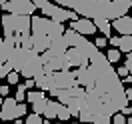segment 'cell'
<instances>
[{
  "label": "cell",
  "mask_w": 132,
  "mask_h": 124,
  "mask_svg": "<svg viewBox=\"0 0 132 124\" xmlns=\"http://www.w3.org/2000/svg\"><path fill=\"white\" fill-rule=\"evenodd\" d=\"M26 102L32 106V114L42 116L44 108H46V102H48V96L40 90H32V92H26Z\"/></svg>",
  "instance_id": "11"
},
{
  "label": "cell",
  "mask_w": 132,
  "mask_h": 124,
  "mask_svg": "<svg viewBox=\"0 0 132 124\" xmlns=\"http://www.w3.org/2000/svg\"><path fill=\"white\" fill-rule=\"evenodd\" d=\"M64 24H56V22H52L48 18L44 16H30V34L32 36H44V38H48L50 42L54 40V38H60L62 34H64Z\"/></svg>",
  "instance_id": "4"
},
{
  "label": "cell",
  "mask_w": 132,
  "mask_h": 124,
  "mask_svg": "<svg viewBox=\"0 0 132 124\" xmlns=\"http://www.w3.org/2000/svg\"><path fill=\"white\" fill-rule=\"evenodd\" d=\"M2 32L4 36L2 38H12L18 46V38L20 36H26L30 34V18L28 16H14V14H4L2 20Z\"/></svg>",
  "instance_id": "3"
},
{
  "label": "cell",
  "mask_w": 132,
  "mask_h": 124,
  "mask_svg": "<svg viewBox=\"0 0 132 124\" xmlns=\"http://www.w3.org/2000/svg\"><path fill=\"white\" fill-rule=\"evenodd\" d=\"M118 112V108L110 100L96 90H86L82 96V106L78 112L80 124H110V118Z\"/></svg>",
  "instance_id": "2"
},
{
  "label": "cell",
  "mask_w": 132,
  "mask_h": 124,
  "mask_svg": "<svg viewBox=\"0 0 132 124\" xmlns=\"http://www.w3.org/2000/svg\"><path fill=\"white\" fill-rule=\"evenodd\" d=\"M56 4L60 8L74 12L78 18L108 20V22L126 16L128 10L132 8V0H58Z\"/></svg>",
  "instance_id": "1"
},
{
  "label": "cell",
  "mask_w": 132,
  "mask_h": 124,
  "mask_svg": "<svg viewBox=\"0 0 132 124\" xmlns=\"http://www.w3.org/2000/svg\"><path fill=\"white\" fill-rule=\"evenodd\" d=\"M0 8L4 10L6 14H14V16H34V4L32 0H8V2H2Z\"/></svg>",
  "instance_id": "9"
},
{
  "label": "cell",
  "mask_w": 132,
  "mask_h": 124,
  "mask_svg": "<svg viewBox=\"0 0 132 124\" xmlns=\"http://www.w3.org/2000/svg\"><path fill=\"white\" fill-rule=\"evenodd\" d=\"M42 122H44V118L38 114H26L22 120V124H42Z\"/></svg>",
  "instance_id": "21"
},
{
  "label": "cell",
  "mask_w": 132,
  "mask_h": 124,
  "mask_svg": "<svg viewBox=\"0 0 132 124\" xmlns=\"http://www.w3.org/2000/svg\"><path fill=\"white\" fill-rule=\"evenodd\" d=\"M4 124H10V122H4Z\"/></svg>",
  "instance_id": "38"
},
{
  "label": "cell",
  "mask_w": 132,
  "mask_h": 124,
  "mask_svg": "<svg viewBox=\"0 0 132 124\" xmlns=\"http://www.w3.org/2000/svg\"><path fill=\"white\" fill-rule=\"evenodd\" d=\"M126 124H132V116H126Z\"/></svg>",
  "instance_id": "32"
},
{
  "label": "cell",
  "mask_w": 132,
  "mask_h": 124,
  "mask_svg": "<svg viewBox=\"0 0 132 124\" xmlns=\"http://www.w3.org/2000/svg\"><path fill=\"white\" fill-rule=\"evenodd\" d=\"M124 94H126V100L132 102V84H130V88H124Z\"/></svg>",
  "instance_id": "28"
},
{
  "label": "cell",
  "mask_w": 132,
  "mask_h": 124,
  "mask_svg": "<svg viewBox=\"0 0 132 124\" xmlns=\"http://www.w3.org/2000/svg\"><path fill=\"white\" fill-rule=\"evenodd\" d=\"M42 72H44V68H42V62H40V54H36L32 50H26L18 74L24 76L26 80H34V78H38Z\"/></svg>",
  "instance_id": "7"
},
{
  "label": "cell",
  "mask_w": 132,
  "mask_h": 124,
  "mask_svg": "<svg viewBox=\"0 0 132 124\" xmlns=\"http://www.w3.org/2000/svg\"><path fill=\"white\" fill-rule=\"evenodd\" d=\"M14 48H16V42L12 38H2V44H0V78H6V74L12 72V68L8 64V58Z\"/></svg>",
  "instance_id": "10"
},
{
  "label": "cell",
  "mask_w": 132,
  "mask_h": 124,
  "mask_svg": "<svg viewBox=\"0 0 132 124\" xmlns=\"http://www.w3.org/2000/svg\"><path fill=\"white\" fill-rule=\"evenodd\" d=\"M116 74H118V78H120V80H124L126 76H130V74H128V70H126L124 66H118V68H116Z\"/></svg>",
  "instance_id": "25"
},
{
  "label": "cell",
  "mask_w": 132,
  "mask_h": 124,
  "mask_svg": "<svg viewBox=\"0 0 132 124\" xmlns=\"http://www.w3.org/2000/svg\"><path fill=\"white\" fill-rule=\"evenodd\" d=\"M110 124H126V116H122L120 112H116V114L110 118Z\"/></svg>",
  "instance_id": "22"
},
{
  "label": "cell",
  "mask_w": 132,
  "mask_h": 124,
  "mask_svg": "<svg viewBox=\"0 0 132 124\" xmlns=\"http://www.w3.org/2000/svg\"><path fill=\"white\" fill-rule=\"evenodd\" d=\"M124 68L128 70V74H132V52H128V56H126V62H124Z\"/></svg>",
  "instance_id": "26"
},
{
  "label": "cell",
  "mask_w": 132,
  "mask_h": 124,
  "mask_svg": "<svg viewBox=\"0 0 132 124\" xmlns=\"http://www.w3.org/2000/svg\"><path fill=\"white\" fill-rule=\"evenodd\" d=\"M28 114V104H18L14 98H4L0 106V122H12Z\"/></svg>",
  "instance_id": "6"
},
{
  "label": "cell",
  "mask_w": 132,
  "mask_h": 124,
  "mask_svg": "<svg viewBox=\"0 0 132 124\" xmlns=\"http://www.w3.org/2000/svg\"><path fill=\"white\" fill-rule=\"evenodd\" d=\"M22 86H24V88H34V80H26Z\"/></svg>",
  "instance_id": "30"
},
{
  "label": "cell",
  "mask_w": 132,
  "mask_h": 124,
  "mask_svg": "<svg viewBox=\"0 0 132 124\" xmlns=\"http://www.w3.org/2000/svg\"><path fill=\"white\" fill-rule=\"evenodd\" d=\"M14 124H22V120H16V122H14Z\"/></svg>",
  "instance_id": "34"
},
{
  "label": "cell",
  "mask_w": 132,
  "mask_h": 124,
  "mask_svg": "<svg viewBox=\"0 0 132 124\" xmlns=\"http://www.w3.org/2000/svg\"><path fill=\"white\" fill-rule=\"evenodd\" d=\"M120 40H118V52L120 54H128L132 52V36H118Z\"/></svg>",
  "instance_id": "17"
},
{
  "label": "cell",
  "mask_w": 132,
  "mask_h": 124,
  "mask_svg": "<svg viewBox=\"0 0 132 124\" xmlns=\"http://www.w3.org/2000/svg\"><path fill=\"white\" fill-rule=\"evenodd\" d=\"M0 44H2V36H0Z\"/></svg>",
  "instance_id": "36"
},
{
  "label": "cell",
  "mask_w": 132,
  "mask_h": 124,
  "mask_svg": "<svg viewBox=\"0 0 132 124\" xmlns=\"http://www.w3.org/2000/svg\"><path fill=\"white\" fill-rule=\"evenodd\" d=\"M42 124H62V122H48V120H44Z\"/></svg>",
  "instance_id": "33"
},
{
  "label": "cell",
  "mask_w": 132,
  "mask_h": 124,
  "mask_svg": "<svg viewBox=\"0 0 132 124\" xmlns=\"http://www.w3.org/2000/svg\"><path fill=\"white\" fill-rule=\"evenodd\" d=\"M120 114H122V116H132V106L122 108V110H120Z\"/></svg>",
  "instance_id": "29"
},
{
  "label": "cell",
  "mask_w": 132,
  "mask_h": 124,
  "mask_svg": "<svg viewBox=\"0 0 132 124\" xmlns=\"http://www.w3.org/2000/svg\"><path fill=\"white\" fill-rule=\"evenodd\" d=\"M58 106H60V104H58V100H50L48 98V102H46V108H44V112H42V118H44V120H54V118H56V112H58Z\"/></svg>",
  "instance_id": "16"
},
{
  "label": "cell",
  "mask_w": 132,
  "mask_h": 124,
  "mask_svg": "<svg viewBox=\"0 0 132 124\" xmlns=\"http://www.w3.org/2000/svg\"><path fill=\"white\" fill-rule=\"evenodd\" d=\"M66 62H68V66H70V70L74 68V70H78V68H86L88 66V58L84 56L80 50H76V48H68L66 50Z\"/></svg>",
  "instance_id": "12"
},
{
  "label": "cell",
  "mask_w": 132,
  "mask_h": 124,
  "mask_svg": "<svg viewBox=\"0 0 132 124\" xmlns=\"http://www.w3.org/2000/svg\"><path fill=\"white\" fill-rule=\"evenodd\" d=\"M110 28L116 30L120 36H132V16L126 14V16L116 18L114 22H110Z\"/></svg>",
  "instance_id": "14"
},
{
  "label": "cell",
  "mask_w": 132,
  "mask_h": 124,
  "mask_svg": "<svg viewBox=\"0 0 132 124\" xmlns=\"http://www.w3.org/2000/svg\"><path fill=\"white\" fill-rule=\"evenodd\" d=\"M34 86H36V88H40V92L48 94V92L52 90V74L42 72L38 78H34Z\"/></svg>",
  "instance_id": "15"
},
{
  "label": "cell",
  "mask_w": 132,
  "mask_h": 124,
  "mask_svg": "<svg viewBox=\"0 0 132 124\" xmlns=\"http://www.w3.org/2000/svg\"><path fill=\"white\" fill-rule=\"evenodd\" d=\"M104 56H106L108 64H112V66H114L116 62H120V56H122V54H120V52H118L116 48H110V50L106 52V54H104Z\"/></svg>",
  "instance_id": "18"
},
{
  "label": "cell",
  "mask_w": 132,
  "mask_h": 124,
  "mask_svg": "<svg viewBox=\"0 0 132 124\" xmlns=\"http://www.w3.org/2000/svg\"><path fill=\"white\" fill-rule=\"evenodd\" d=\"M18 78H20V74H18V72H8V74H6V80H8L10 86L18 84Z\"/></svg>",
  "instance_id": "23"
},
{
  "label": "cell",
  "mask_w": 132,
  "mask_h": 124,
  "mask_svg": "<svg viewBox=\"0 0 132 124\" xmlns=\"http://www.w3.org/2000/svg\"><path fill=\"white\" fill-rule=\"evenodd\" d=\"M124 82H126V84H132V74H130V76H126V78L122 80V84H124Z\"/></svg>",
  "instance_id": "31"
},
{
  "label": "cell",
  "mask_w": 132,
  "mask_h": 124,
  "mask_svg": "<svg viewBox=\"0 0 132 124\" xmlns=\"http://www.w3.org/2000/svg\"><path fill=\"white\" fill-rule=\"evenodd\" d=\"M2 2H4V0H0V6H2Z\"/></svg>",
  "instance_id": "35"
},
{
  "label": "cell",
  "mask_w": 132,
  "mask_h": 124,
  "mask_svg": "<svg viewBox=\"0 0 132 124\" xmlns=\"http://www.w3.org/2000/svg\"><path fill=\"white\" fill-rule=\"evenodd\" d=\"M14 100H16L18 104H24V102H26V88L22 86V84H18L16 94H14Z\"/></svg>",
  "instance_id": "20"
},
{
  "label": "cell",
  "mask_w": 132,
  "mask_h": 124,
  "mask_svg": "<svg viewBox=\"0 0 132 124\" xmlns=\"http://www.w3.org/2000/svg\"><path fill=\"white\" fill-rule=\"evenodd\" d=\"M34 8H40L44 18H48L52 22H56V24H62L66 20H70V22H76L78 16H76L74 12H70V10L66 8H60L56 2H48V0H32Z\"/></svg>",
  "instance_id": "5"
},
{
  "label": "cell",
  "mask_w": 132,
  "mask_h": 124,
  "mask_svg": "<svg viewBox=\"0 0 132 124\" xmlns=\"http://www.w3.org/2000/svg\"><path fill=\"white\" fill-rule=\"evenodd\" d=\"M70 30H74L76 34H80V36H92V34H96V26L92 20L88 18H78L76 22H70Z\"/></svg>",
  "instance_id": "13"
},
{
  "label": "cell",
  "mask_w": 132,
  "mask_h": 124,
  "mask_svg": "<svg viewBox=\"0 0 132 124\" xmlns=\"http://www.w3.org/2000/svg\"><path fill=\"white\" fill-rule=\"evenodd\" d=\"M72 124H80V122H72Z\"/></svg>",
  "instance_id": "37"
},
{
  "label": "cell",
  "mask_w": 132,
  "mask_h": 124,
  "mask_svg": "<svg viewBox=\"0 0 132 124\" xmlns=\"http://www.w3.org/2000/svg\"><path fill=\"white\" fill-rule=\"evenodd\" d=\"M74 86H78L74 70H60V72H52V90H50L48 94L52 96V98H56L58 92L68 90V88H74Z\"/></svg>",
  "instance_id": "8"
},
{
  "label": "cell",
  "mask_w": 132,
  "mask_h": 124,
  "mask_svg": "<svg viewBox=\"0 0 132 124\" xmlns=\"http://www.w3.org/2000/svg\"><path fill=\"white\" fill-rule=\"evenodd\" d=\"M92 44H94V48H96V50H102V48L108 44V42H106V38H104V36H98V38L92 42Z\"/></svg>",
  "instance_id": "24"
},
{
  "label": "cell",
  "mask_w": 132,
  "mask_h": 124,
  "mask_svg": "<svg viewBox=\"0 0 132 124\" xmlns=\"http://www.w3.org/2000/svg\"><path fill=\"white\" fill-rule=\"evenodd\" d=\"M8 90H10V86H6V84H0V96L8 98Z\"/></svg>",
  "instance_id": "27"
},
{
  "label": "cell",
  "mask_w": 132,
  "mask_h": 124,
  "mask_svg": "<svg viewBox=\"0 0 132 124\" xmlns=\"http://www.w3.org/2000/svg\"><path fill=\"white\" fill-rule=\"evenodd\" d=\"M58 104H60V102H58ZM56 118H58L62 124H64V120H70L72 116H70V112H68V108L60 104V106H58V112H56Z\"/></svg>",
  "instance_id": "19"
}]
</instances>
